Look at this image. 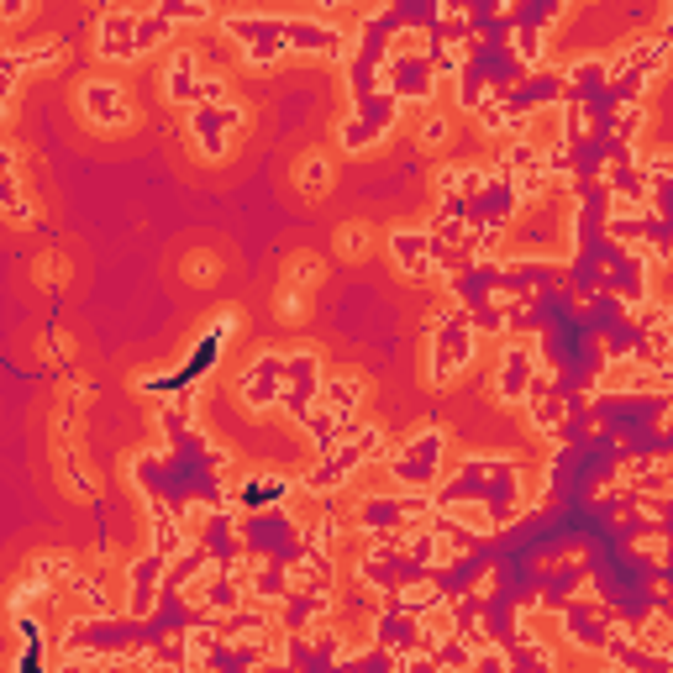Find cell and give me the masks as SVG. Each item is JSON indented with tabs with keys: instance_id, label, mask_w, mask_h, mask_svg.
Masks as SVG:
<instances>
[{
	"instance_id": "cell-1",
	"label": "cell",
	"mask_w": 673,
	"mask_h": 673,
	"mask_svg": "<svg viewBox=\"0 0 673 673\" xmlns=\"http://www.w3.org/2000/svg\"><path fill=\"white\" fill-rule=\"evenodd\" d=\"M442 447H447V437L437 432V426H426V432H416L411 442L400 447V453L390 458V474H395V484H405L411 495H426L437 479H442Z\"/></svg>"
},
{
	"instance_id": "cell-2",
	"label": "cell",
	"mask_w": 673,
	"mask_h": 673,
	"mask_svg": "<svg viewBox=\"0 0 673 673\" xmlns=\"http://www.w3.org/2000/svg\"><path fill=\"white\" fill-rule=\"evenodd\" d=\"M227 32L242 43V58L253 69L284 58V16H227Z\"/></svg>"
},
{
	"instance_id": "cell-3",
	"label": "cell",
	"mask_w": 673,
	"mask_h": 673,
	"mask_svg": "<svg viewBox=\"0 0 673 673\" xmlns=\"http://www.w3.org/2000/svg\"><path fill=\"white\" fill-rule=\"evenodd\" d=\"M237 127H242V106H232V100H221V106H190V137H195L200 158H227Z\"/></svg>"
},
{
	"instance_id": "cell-4",
	"label": "cell",
	"mask_w": 673,
	"mask_h": 673,
	"mask_svg": "<svg viewBox=\"0 0 673 673\" xmlns=\"http://www.w3.org/2000/svg\"><path fill=\"white\" fill-rule=\"evenodd\" d=\"M537 363H542V348H532V342H505V353L495 363V395L505 405H521L537 379Z\"/></svg>"
},
{
	"instance_id": "cell-5",
	"label": "cell",
	"mask_w": 673,
	"mask_h": 673,
	"mask_svg": "<svg viewBox=\"0 0 673 673\" xmlns=\"http://www.w3.org/2000/svg\"><path fill=\"white\" fill-rule=\"evenodd\" d=\"M279 390H284V353H258L248 369H242V384H237L242 405L269 411V405L279 400Z\"/></svg>"
},
{
	"instance_id": "cell-6",
	"label": "cell",
	"mask_w": 673,
	"mask_h": 673,
	"mask_svg": "<svg viewBox=\"0 0 673 673\" xmlns=\"http://www.w3.org/2000/svg\"><path fill=\"white\" fill-rule=\"evenodd\" d=\"M79 106L95 116V127H121V121H132V100H127V90H121L116 79H85Z\"/></svg>"
},
{
	"instance_id": "cell-7",
	"label": "cell",
	"mask_w": 673,
	"mask_h": 673,
	"mask_svg": "<svg viewBox=\"0 0 673 673\" xmlns=\"http://www.w3.org/2000/svg\"><path fill=\"white\" fill-rule=\"evenodd\" d=\"M321 390V363H316V353H290L284 358V390H279V400L284 405H295V411L305 416L311 411V395Z\"/></svg>"
},
{
	"instance_id": "cell-8",
	"label": "cell",
	"mask_w": 673,
	"mask_h": 673,
	"mask_svg": "<svg viewBox=\"0 0 673 673\" xmlns=\"http://www.w3.org/2000/svg\"><path fill=\"white\" fill-rule=\"evenodd\" d=\"M432 232H421V227H395L390 232V258H395V269L405 279H421V274H432Z\"/></svg>"
},
{
	"instance_id": "cell-9",
	"label": "cell",
	"mask_w": 673,
	"mask_h": 673,
	"mask_svg": "<svg viewBox=\"0 0 673 673\" xmlns=\"http://www.w3.org/2000/svg\"><path fill=\"white\" fill-rule=\"evenodd\" d=\"M195 90H200V53L174 48L169 64H163V95H169L174 106H195Z\"/></svg>"
},
{
	"instance_id": "cell-10",
	"label": "cell",
	"mask_w": 673,
	"mask_h": 673,
	"mask_svg": "<svg viewBox=\"0 0 673 673\" xmlns=\"http://www.w3.org/2000/svg\"><path fill=\"white\" fill-rule=\"evenodd\" d=\"M568 642H574V647H589V652H605V642H610V631H616V626H610V616H605V610H595V605H584V600H574V605H568Z\"/></svg>"
},
{
	"instance_id": "cell-11",
	"label": "cell",
	"mask_w": 673,
	"mask_h": 673,
	"mask_svg": "<svg viewBox=\"0 0 673 673\" xmlns=\"http://www.w3.org/2000/svg\"><path fill=\"white\" fill-rule=\"evenodd\" d=\"M100 58H137V11H106L100 16Z\"/></svg>"
},
{
	"instance_id": "cell-12",
	"label": "cell",
	"mask_w": 673,
	"mask_h": 673,
	"mask_svg": "<svg viewBox=\"0 0 673 673\" xmlns=\"http://www.w3.org/2000/svg\"><path fill=\"white\" fill-rule=\"evenodd\" d=\"M316 395H321V405H326L332 416L348 421V416L358 411V400H363V379H358V374H326Z\"/></svg>"
},
{
	"instance_id": "cell-13",
	"label": "cell",
	"mask_w": 673,
	"mask_h": 673,
	"mask_svg": "<svg viewBox=\"0 0 673 673\" xmlns=\"http://www.w3.org/2000/svg\"><path fill=\"white\" fill-rule=\"evenodd\" d=\"M22 74H27V64H22V48L0 53V121L11 116V100H16V90H22Z\"/></svg>"
},
{
	"instance_id": "cell-14",
	"label": "cell",
	"mask_w": 673,
	"mask_h": 673,
	"mask_svg": "<svg viewBox=\"0 0 673 673\" xmlns=\"http://www.w3.org/2000/svg\"><path fill=\"white\" fill-rule=\"evenodd\" d=\"M295 185L305 195H321L326 185H332V158H326V153H305L300 169H295Z\"/></svg>"
},
{
	"instance_id": "cell-15",
	"label": "cell",
	"mask_w": 673,
	"mask_h": 673,
	"mask_svg": "<svg viewBox=\"0 0 673 673\" xmlns=\"http://www.w3.org/2000/svg\"><path fill=\"white\" fill-rule=\"evenodd\" d=\"M58 58H64V43H58V37H37L32 48H22V64H27V74H32V69H53Z\"/></svg>"
},
{
	"instance_id": "cell-16",
	"label": "cell",
	"mask_w": 673,
	"mask_h": 673,
	"mask_svg": "<svg viewBox=\"0 0 673 673\" xmlns=\"http://www.w3.org/2000/svg\"><path fill=\"white\" fill-rule=\"evenodd\" d=\"M379 137H384V132H374L363 116H348V121H342V148H348V153H363V148H369V142H379Z\"/></svg>"
},
{
	"instance_id": "cell-17",
	"label": "cell",
	"mask_w": 673,
	"mask_h": 673,
	"mask_svg": "<svg viewBox=\"0 0 673 673\" xmlns=\"http://www.w3.org/2000/svg\"><path fill=\"white\" fill-rule=\"evenodd\" d=\"M369 227H342L337 232V248H342V258H363V248H369Z\"/></svg>"
},
{
	"instance_id": "cell-18",
	"label": "cell",
	"mask_w": 673,
	"mask_h": 673,
	"mask_svg": "<svg viewBox=\"0 0 673 673\" xmlns=\"http://www.w3.org/2000/svg\"><path fill=\"white\" fill-rule=\"evenodd\" d=\"M447 132H453V127H447V116H437V111H432V116L421 121V132H416V137H421V148H442Z\"/></svg>"
},
{
	"instance_id": "cell-19",
	"label": "cell",
	"mask_w": 673,
	"mask_h": 673,
	"mask_svg": "<svg viewBox=\"0 0 673 673\" xmlns=\"http://www.w3.org/2000/svg\"><path fill=\"white\" fill-rule=\"evenodd\" d=\"M279 316H284V321H300V316H305V295H300V290H284V295H279Z\"/></svg>"
},
{
	"instance_id": "cell-20",
	"label": "cell",
	"mask_w": 673,
	"mask_h": 673,
	"mask_svg": "<svg viewBox=\"0 0 673 673\" xmlns=\"http://www.w3.org/2000/svg\"><path fill=\"white\" fill-rule=\"evenodd\" d=\"M190 279H216V258H190Z\"/></svg>"
},
{
	"instance_id": "cell-21",
	"label": "cell",
	"mask_w": 673,
	"mask_h": 673,
	"mask_svg": "<svg viewBox=\"0 0 673 673\" xmlns=\"http://www.w3.org/2000/svg\"><path fill=\"white\" fill-rule=\"evenodd\" d=\"M22 16H27V6H16V0H11V6H0V22H22Z\"/></svg>"
}]
</instances>
